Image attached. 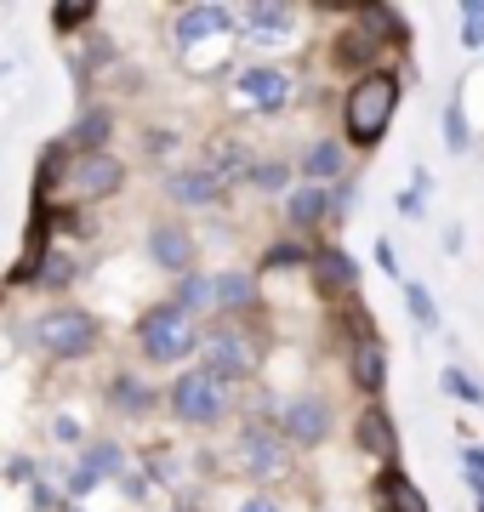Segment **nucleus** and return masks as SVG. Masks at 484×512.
<instances>
[{"label": "nucleus", "instance_id": "nucleus-28", "mask_svg": "<svg viewBox=\"0 0 484 512\" xmlns=\"http://www.w3.org/2000/svg\"><path fill=\"white\" fill-rule=\"evenodd\" d=\"M166 302H177V308H183L188 319H200V325H211V268H194V274L171 279Z\"/></svg>", "mask_w": 484, "mask_h": 512}, {"label": "nucleus", "instance_id": "nucleus-17", "mask_svg": "<svg viewBox=\"0 0 484 512\" xmlns=\"http://www.w3.org/2000/svg\"><path fill=\"white\" fill-rule=\"evenodd\" d=\"M354 450L359 456L382 461V467H399V421L382 399H365L354 416Z\"/></svg>", "mask_w": 484, "mask_h": 512}, {"label": "nucleus", "instance_id": "nucleus-23", "mask_svg": "<svg viewBox=\"0 0 484 512\" xmlns=\"http://www.w3.org/2000/svg\"><path fill=\"white\" fill-rule=\"evenodd\" d=\"M200 165L217 171V177L234 188V183H245V171L257 165V148L245 143V137H234V131H223V137H211V143L200 148Z\"/></svg>", "mask_w": 484, "mask_h": 512}, {"label": "nucleus", "instance_id": "nucleus-9", "mask_svg": "<svg viewBox=\"0 0 484 512\" xmlns=\"http://www.w3.org/2000/svg\"><path fill=\"white\" fill-rule=\"evenodd\" d=\"M234 103L245 114H285L297 103V74L280 63H240L234 69Z\"/></svg>", "mask_w": 484, "mask_h": 512}, {"label": "nucleus", "instance_id": "nucleus-29", "mask_svg": "<svg viewBox=\"0 0 484 512\" xmlns=\"http://www.w3.org/2000/svg\"><path fill=\"white\" fill-rule=\"evenodd\" d=\"M86 274V268H80V256H69V251H46L40 256V274H35V291H69V285H75V279Z\"/></svg>", "mask_w": 484, "mask_h": 512}, {"label": "nucleus", "instance_id": "nucleus-2", "mask_svg": "<svg viewBox=\"0 0 484 512\" xmlns=\"http://www.w3.org/2000/svg\"><path fill=\"white\" fill-rule=\"evenodd\" d=\"M262 365H268V336H262V319H211L200 336V370H211L217 382L245 387L257 382Z\"/></svg>", "mask_w": 484, "mask_h": 512}, {"label": "nucleus", "instance_id": "nucleus-4", "mask_svg": "<svg viewBox=\"0 0 484 512\" xmlns=\"http://www.w3.org/2000/svg\"><path fill=\"white\" fill-rule=\"evenodd\" d=\"M23 342L52 365H80V359H92L103 348V319L92 308H80V302H52L46 313L29 319Z\"/></svg>", "mask_w": 484, "mask_h": 512}, {"label": "nucleus", "instance_id": "nucleus-20", "mask_svg": "<svg viewBox=\"0 0 484 512\" xmlns=\"http://www.w3.org/2000/svg\"><path fill=\"white\" fill-rule=\"evenodd\" d=\"M348 23H354L365 40H376L382 52H388V46H399V52H405V46H410L405 12H399V6H388V0H365V6H354V12H348Z\"/></svg>", "mask_w": 484, "mask_h": 512}, {"label": "nucleus", "instance_id": "nucleus-18", "mask_svg": "<svg viewBox=\"0 0 484 512\" xmlns=\"http://www.w3.org/2000/svg\"><path fill=\"white\" fill-rule=\"evenodd\" d=\"M291 165H297V183H314V188H336L342 177H354V165H348V143L331 137V131H325V137H308Z\"/></svg>", "mask_w": 484, "mask_h": 512}, {"label": "nucleus", "instance_id": "nucleus-14", "mask_svg": "<svg viewBox=\"0 0 484 512\" xmlns=\"http://www.w3.org/2000/svg\"><path fill=\"white\" fill-rule=\"evenodd\" d=\"M211 319H262L257 268H217L211 274Z\"/></svg>", "mask_w": 484, "mask_h": 512}, {"label": "nucleus", "instance_id": "nucleus-22", "mask_svg": "<svg viewBox=\"0 0 484 512\" xmlns=\"http://www.w3.org/2000/svg\"><path fill=\"white\" fill-rule=\"evenodd\" d=\"M114 126H120L114 103H86V109L75 114V126L63 131V143H69V154H103L109 137H114Z\"/></svg>", "mask_w": 484, "mask_h": 512}, {"label": "nucleus", "instance_id": "nucleus-32", "mask_svg": "<svg viewBox=\"0 0 484 512\" xmlns=\"http://www.w3.org/2000/svg\"><path fill=\"white\" fill-rule=\"evenodd\" d=\"M445 148L450 154H467V148H473V131H467V114H462V92H450V103H445Z\"/></svg>", "mask_w": 484, "mask_h": 512}, {"label": "nucleus", "instance_id": "nucleus-21", "mask_svg": "<svg viewBox=\"0 0 484 512\" xmlns=\"http://www.w3.org/2000/svg\"><path fill=\"white\" fill-rule=\"evenodd\" d=\"M371 507L376 512H433V501L422 495V484L405 467H382L371 478Z\"/></svg>", "mask_w": 484, "mask_h": 512}, {"label": "nucleus", "instance_id": "nucleus-7", "mask_svg": "<svg viewBox=\"0 0 484 512\" xmlns=\"http://www.w3.org/2000/svg\"><path fill=\"white\" fill-rule=\"evenodd\" d=\"M274 427H280V439L291 450H319L336 433V404L319 387H297V393L274 399Z\"/></svg>", "mask_w": 484, "mask_h": 512}, {"label": "nucleus", "instance_id": "nucleus-13", "mask_svg": "<svg viewBox=\"0 0 484 512\" xmlns=\"http://www.w3.org/2000/svg\"><path fill=\"white\" fill-rule=\"evenodd\" d=\"M297 29H302V6H291V0H251V6H240L245 46H291Z\"/></svg>", "mask_w": 484, "mask_h": 512}, {"label": "nucleus", "instance_id": "nucleus-41", "mask_svg": "<svg viewBox=\"0 0 484 512\" xmlns=\"http://www.w3.org/2000/svg\"><path fill=\"white\" fill-rule=\"evenodd\" d=\"M234 512H285V501L274 490H251V495H240V507Z\"/></svg>", "mask_w": 484, "mask_h": 512}, {"label": "nucleus", "instance_id": "nucleus-45", "mask_svg": "<svg viewBox=\"0 0 484 512\" xmlns=\"http://www.w3.org/2000/svg\"><path fill=\"white\" fill-rule=\"evenodd\" d=\"M6 69H12V63H0V74H6Z\"/></svg>", "mask_w": 484, "mask_h": 512}, {"label": "nucleus", "instance_id": "nucleus-5", "mask_svg": "<svg viewBox=\"0 0 484 512\" xmlns=\"http://www.w3.org/2000/svg\"><path fill=\"white\" fill-rule=\"evenodd\" d=\"M166 416L188 433H217V427L234 421V387L217 382L211 370L188 365L166 382Z\"/></svg>", "mask_w": 484, "mask_h": 512}, {"label": "nucleus", "instance_id": "nucleus-39", "mask_svg": "<svg viewBox=\"0 0 484 512\" xmlns=\"http://www.w3.org/2000/svg\"><path fill=\"white\" fill-rule=\"evenodd\" d=\"M52 439L63 444V450H80V444L92 439V433H86V427H80L75 416H52Z\"/></svg>", "mask_w": 484, "mask_h": 512}, {"label": "nucleus", "instance_id": "nucleus-25", "mask_svg": "<svg viewBox=\"0 0 484 512\" xmlns=\"http://www.w3.org/2000/svg\"><path fill=\"white\" fill-rule=\"evenodd\" d=\"M75 467H80V473H92L97 484H114L120 473H131V444L109 439V433H97V439H86L75 450Z\"/></svg>", "mask_w": 484, "mask_h": 512}, {"label": "nucleus", "instance_id": "nucleus-24", "mask_svg": "<svg viewBox=\"0 0 484 512\" xmlns=\"http://www.w3.org/2000/svg\"><path fill=\"white\" fill-rule=\"evenodd\" d=\"M285 228L291 234H314V228H331V188H314V183H297L285 194Z\"/></svg>", "mask_w": 484, "mask_h": 512}, {"label": "nucleus", "instance_id": "nucleus-3", "mask_svg": "<svg viewBox=\"0 0 484 512\" xmlns=\"http://www.w3.org/2000/svg\"><path fill=\"white\" fill-rule=\"evenodd\" d=\"M200 336H205V325L188 319L177 302H154V308H143L137 325H131L137 359L149 370H188V359H200Z\"/></svg>", "mask_w": 484, "mask_h": 512}, {"label": "nucleus", "instance_id": "nucleus-43", "mask_svg": "<svg viewBox=\"0 0 484 512\" xmlns=\"http://www.w3.org/2000/svg\"><path fill=\"white\" fill-rule=\"evenodd\" d=\"M462 467L473 484H484V444H462Z\"/></svg>", "mask_w": 484, "mask_h": 512}, {"label": "nucleus", "instance_id": "nucleus-31", "mask_svg": "<svg viewBox=\"0 0 484 512\" xmlns=\"http://www.w3.org/2000/svg\"><path fill=\"white\" fill-rule=\"evenodd\" d=\"M405 308H410V319H416V330H439V325H445V319H439L433 291H428V285H416V279L405 285Z\"/></svg>", "mask_w": 484, "mask_h": 512}, {"label": "nucleus", "instance_id": "nucleus-6", "mask_svg": "<svg viewBox=\"0 0 484 512\" xmlns=\"http://www.w3.org/2000/svg\"><path fill=\"white\" fill-rule=\"evenodd\" d=\"M228 450H234V473L251 478V490H268V484L285 478V473H291V461H297V450L280 439L274 416H240Z\"/></svg>", "mask_w": 484, "mask_h": 512}, {"label": "nucleus", "instance_id": "nucleus-35", "mask_svg": "<svg viewBox=\"0 0 484 512\" xmlns=\"http://www.w3.org/2000/svg\"><path fill=\"white\" fill-rule=\"evenodd\" d=\"M86 23H97L92 0H80V6H69V0H63V6H52V29H57V35H80Z\"/></svg>", "mask_w": 484, "mask_h": 512}, {"label": "nucleus", "instance_id": "nucleus-8", "mask_svg": "<svg viewBox=\"0 0 484 512\" xmlns=\"http://www.w3.org/2000/svg\"><path fill=\"white\" fill-rule=\"evenodd\" d=\"M120 188H126V160L114 148H103V154H75L69 171H63V205H80V211L114 200Z\"/></svg>", "mask_w": 484, "mask_h": 512}, {"label": "nucleus", "instance_id": "nucleus-44", "mask_svg": "<svg viewBox=\"0 0 484 512\" xmlns=\"http://www.w3.org/2000/svg\"><path fill=\"white\" fill-rule=\"evenodd\" d=\"M467 490H473V512H484V484H473V478H467Z\"/></svg>", "mask_w": 484, "mask_h": 512}, {"label": "nucleus", "instance_id": "nucleus-1", "mask_svg": "<svg viewBox=\"0 0 484 512\" xmlns=\"http://www.w3.org/2000/svg\"><path fill=\"white\" fill-rule=\"evenodd\" d=\"M399 103H405V74L388 69V63L371 69V74H359V80H348L342 97H336V126H342L348 154H371V148H382V137L393 131Z\"/></svg>", "mask_w": 484, "mask_h": 512}, {"label": "nucleus", "instance_id": "nucleus-11", "mask_svg": "<svg viewBox=\"0 0 484 512\" xmlns=\"http://www.w3.org/2000/svg\"><path fill=\"white\" fill-rule=\"evenodd\" d=\"M228 29H240V6H223V0H194L171 18V46L177 52H200L211 40H223Z\"/></svg>", "mask_w": 484, "mask_h": 512}, {"label": "nucleus", "instance_id": "nucleus-16", "mask_svg": "<svg viewBox=\"0 0 484 512\" xmlns=\"http://www.w3.org/2000/svg\"><path fill=\"white\" fill-rule=\"evenodd\" d=\"M103 404H109V416H120V421H143V416H154V410L166 404V393H160L143 370L120 365L109 382H103Z\"/></svg>", "mask_w": 484, "mask_h": 512}, {"label": "nucleus", "instance_id": "nucleus-36", "mask_svg": "<svg viewBox=\"0 0 484 512\" xmlns=\"http://www.w3.org/2000/svg\"><path fill=\"white\" fill-rule=\"evenodd\" d=\"M354 205H359V177H342L331 188V228H342V222L354 217Z\"/></svg>", "mask_w": 484, "mask_h": 512}, {"label": "nucleus", "instance_id": "nucleus-42", "mask_svg": "<svg viewBox=\"0 0 484 512\" xmlns=\"http://www.w3.org/2000/svg\"><path fill=\"white\" fill-rule=\"evenodd\" d=\"M376 268H382V274H388V279H399V274H405V268H399V251H393V239L388 234H382V239H376Z\"/></svg>", "mask_w": 484, "mask_h": 512}, {"label": "nucleus", "instance_id": "nucleus-15", "mask_svg": "<svg viewBox=\"0 0 484 512\" xmlns=\"http://www.w3.org/2000/svg\"><path fill=\"white\" fill-rule=\"evenodd\" d=\"M308 279H314V296L319 302H354L359 296V262L354 251H342V245H314L308 256Z\"/></svg>", "mask_w": 484, "mask_h": 512}, {"label": "nucleus", "instance_id": "nucleus-30", "mask_svg": "<svg viewBox=\"0 0 484 512\" xmlns=\"http://www.w3.org/2000/svg\"><path fill=\"white\" fill-rule=\"evenodd\" d=\"M308 256H314L308 239H280L257 256V274H291V268H308Z\"/></svg>", "mask_w": 484, "mask_h": 512}, {"label": "nucleus", "instance_id": "nucleus-37", "mask_svg": "<svg viewBox=\"0 0 484 512\" xmlns=\"http://www.w3.org/2000/svg\"><path fill=\"white\" fill-rule=\"evenodd\" d=\"M462 46L467 52H484V0H467L462 6Z\"/></svg>", "mask_w": 484, "mask_h": 512}, {"label": "nucleus", "instance_id": "nucleus-46", "mask_svg": "<svg viewBox=\"0 0 484 512\" xmlns=\"http://www.w3.org/2000/svg\"><path fill=\"white\" fill-rule=\"evenodd\" d=\"M0 302H6V285H0Z\"/></svg>", "mask_w": 484, "mask_h": 512}, {"label": "nucleus", "instance_id": "nucleus-12", "mask_svg": "<svg viewBox=\"0 0 484 512\" xmlns=\"http://www.w3.org/2000/svg\"><path fill=\"white\" fill-rule=\"evenodd\" d=\"M160 194H166L177 211H211V205L228 200V183L217 171H205L200 160L194 165H160Z\"/></svg>", "mask_w": 484, "mask_h": 512}, {"label": "nucleus", "instance_id": "nucleus-34", "mask_svg": "<svg viewBox=\"0 0 484 512\" xmlns=\"http://www.w3.org/2000/svg\"><path fill=\"white\" fill-rule=\"evenodd\" d=\"M143 478H149V484H177V456H171V444H149V450H143Z\"/></svg>", "mask_w": 484, "mask_h": 512}, {"label": "nucleus", "instance_id": "nucleus-40", "mask_svg": "<svg viewBox=\"0 0 484 512\" xmlns=\"http://www.w3.org/2000/svg\"><path fill=\"white\" fill-rule=\"evenodd\" d=\"M114 484H120V495H126V507H149V478L137 473V467H131V473H120Z\"/></svg>", "mask_w": 484, "mask_h": 512}, {"label": "nucleus", "instance_id": "nucleus-38", "mask_svg": "<svg viewBox=\"0 0 484 512\" xmlns=\"http://www.w3.org/2000/svg\"><path fill=\"white\" fill-rule=\"evenodd\" d=\"M137 143H143V154H149V160H166L171 148H177V131H171V126H143V137H137Z\"/></svg>", "mask_w": 484, "mask_h": 512}, {"label": "nucleus", "instance_id": "nucleus-33", "mask_svg": "<svg viewBox=\"0 0 484 512\" xmlns=\"http://www.w3.org/2000/svg\"><path fill=\"white\" fill-rule=\"evenodd\" d=\"M439 382H445V393H456V399H462L467 410H484V387L473 382V376H467L462 365H445V370H439Z\"/></svg>", "mask_w": 484, "mask_h": 512}, {"label": "nucleus", "instance_id": "nucleus-26", "mask_svg": "<svg viewBox=\"0 0 484 512\" xmlns=\"http://www.w3.org/2000/svg\"><path fill=\"white\" fill-rule=\"evenodd\" d=\"M331 69H336V74H348V80H359V74L382 69V46H376V40H365L354 23H348V29L331 40Z\"/></svg>", "mask_w": 484, "mask_h": 512}, {"label": "nucleus", "instance_id": "nucleus-19", "mask_svg": "<svg viewBox=\"0 0 484 512\" xmlns=\"http://www.w3.org/2000/svg\"><path fill=\"white\" fill-rule=\"evenodd\" d=\"M348 382H354L365 399H382V387H388V342H382V330L348 342Z\"/></svg>", "mask_w": 484, "mask_h": 512}, {"label": "nucleus", "instance_id": "nucleus-27", "mask_svg": "<svg viewBox=\"0 0 484 512\" xmlns=\"http://www.w3.org/2000/svg\"><path fill=\"white\" fill-rule=\"evenodd\" d=\"M240 188H251V194H262V200H285V194L297 188V165L280 160V154H257V165L245 171Z\"/></svg>", "mask_w": 484, "mask_h": 512}, {"label": "nucleus", "instance_id": "nucleus-10", "mask_svg": "<svg viewBox=\"0 0 484 512\" xmlns=\"http://www.w3.org/2000/svg\"><path fill=\"white\" fill-rule=\"evenodd\" d=\"M143 256H149V268H160L166 279H183L200 268V234L188 228L183 217H154L143 228Z\"/></svg>", "mask_w": 484, "mask_h": 512}]
</instances>
